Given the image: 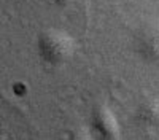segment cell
<instances>
[{
	"mask_svg": "<svg viewBox=\"0 0 159 140\" xmlns=\"http://www.w3.org/2000/svg\"><path fill=\"white\" fill-rule=\"evenodd\" d=\"M67 140H99L96 137V134L86 129V127H78V129L72 131L67 137Z\"/></svg>",
	"mask_w": 159,
	"mask_h": 140,
	"instance_id": "obj_5",
	"label": "cell"
},
{
	"mask_svg": "<svg viewBox=\"0 0 159 140\" xmlns=\"http://www.w3.org/2000/svg\"><path fill=\"white\" fill-rule=\"evenodd\" d=\"M37 51L45 64L57 67L65 64L75 54L76 42L64 29L48 27L40 32L37 38Z\"/></svg>",
	"mask_w": 159,
	"mask_h": 140,
	"instance_id": "obj_1",
	"label": "cell"
},
{
	"mask_svg": "<svg viewBox=\"0 0 159 140\" xmlns=\"http://www.w3.org/2000/svg\"><path fill=\"white\" fill-rule=\"evenodd\" d=\"M135 53L147 62H159V22H148L137 30L134 38Z\"/></svg>",
	"mask_w": 159,
	"mask_h": 140,
	"instance_id": "obj_3",
	"label": "cell"
},
{
	"mask_svg": "<svg viewBox=\"0 0 159 140\" xmlns=\"http://www.w3.org/2000/svg\"><path fill=\"white\" fill-rule=\"evenodd\" d=\"M135 120L143 127H157L159 126V99L148 97L137 107Z\"/></svg>",
	"mask_w": 159,
	"mask_h": 140,
	"instance_id": "obj_4",
	"label": "cell"
},
{
	"mask_svg": "<svg viewBox=\"0 0 159 140\" xmlns=\"http://www.w3.org/2000/svg\"><path fill=\"white\" fill-rule=\"evenodd\" d=\"M51 2H54L59 7H65V5H70L72 2H75V0H51Z\"/></svg>",
	"mask_w": 159,
	"mask_h": 140,
	"instance_id": "obj_6",
	"label": "cell"
},
{
	"mask_svg": "<svg viewBox=\"0 0 159 140\" xmlns=\"http://www.w3.org/2000/svg\"><path fill=\"white\" fill-rule=\"evenodd\" d=\"M91 131L99 140H121V129L113 110L107 104L94 107L91 115Z\"/></svg>",
	"mask_w": 159,
	"mask_h": 140,
	"instance_id": "obj_2",
	"label": "cell"
}]
</instances>
